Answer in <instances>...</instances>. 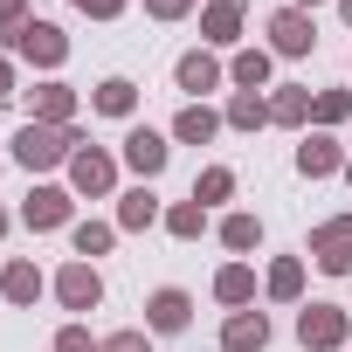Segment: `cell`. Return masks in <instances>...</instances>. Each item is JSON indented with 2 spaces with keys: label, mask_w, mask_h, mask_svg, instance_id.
<instances>
[{
  "label": "cell",
  "mask_w": 352,
  "mask_h": 352,
  "mask_svg": "<svg viewBox=\"0 0 352 352\" xmlns=\"http://www.w3.org/2000/svg\"><path fill=\"white\" fill-rule=\"evenodd\" d=\"M83 145V131L69 124V131H56V124H21L14 131V159L28 166V173H49V166H69V152Z\"/></svg>",
  "instance_id": "1"
},
{
  "label": "cell",
  "mask_w": 352,
  "mask_h": 352,
  "mask_svg": "<svg viewBox=\"0 0 352 352\" xmlns=\"http://www.w3.org/2000/svg\"><path fill=\"white\" fill-rule=\"evenodd\" d=\"M0 49H14V56L35 63V69H63V63H69V35H63L56 21H21L14 35H0Z\"/></svg>",
  "instance_id": "2"
},
{
  "label": "cell",
  "mask_w": 352,
  "mask_h": 352,
  "mask_svg": "<svg viewBox=\"0 0 352 352\" xmlns=\"http://www.w3.org/2000/svg\"><path fill=\"white\" fill-rule=\"evenodd\" d=\"M69 194H83V201H111L118 194V159L104 145H76L69 152Z\"/></svg>",
  "instance_id": "3"
},
{
  "label": "cell",
  "mask_w": 352,
  "mask_h": 352,
  "mask_svg": "<svg viewBox=\"0 0 352 352\" xmlns=\"http://www.w3.org/2000/svg\"><path fill=\"white\" fill-rule=\"evenodd\" d=\"M352 338V311H338V304H304L297 311V345L304 352H338Z\"/></svg>",
  "instance_id": "4"
},
{
  "label": "cell",
  "mask_w": 352,
  "mask_h": 352,
  "mask_svg": "<svg viewBox=\"0 0 352 352\" xmlns=\"http://www.w3.org/2000/svg\"><path fill=\"white\" fill-rule=\"evenodd\" d=\"M311 263L324 276H345L352 270V214H331V221L311 228Z\"/></svg>",
  "instance_id": "5"
},
{
  "label": "cell",
  "mask_w": 352,
  "mask_h": 352,
  "mask_svg": "<svg viewBox=\"0 0 352 352\" xmlns=\"http://www.w3.org/2000/svg\"><path fill=\"white\" fill-rule=\"evenodd\" d=\"M56 297H63V311H97V304H104V276H97V263L69 256V263L56 270Z\"/></svg>",
  "instance_id": "6"
},
{
  "label": "cell",
  "mask_w": 352,
  "mask_h": 352,
  "mask_svg": "<svg viewBox=\"0 0 352 352\" xmlns=\"http://www.w3.org/2000/svg\"><path fill=\"white\" fill-rule=\"evenodd\" d=\"M69 214H76V194H69V187H35V194L21 201V228H35V235L69 228Z\"/></svg>",
  "instance_id": "7"
},
{
  "label": "cell",
  "mask_w": 352,
  "mask_h": 352,
  "mask_svg": "<svg viewBox=\"0 0 352 352\" xmlns=\"http://www.w3.org/2000/svg\"><path fill=\"white\" fill-rule=\"evenodd\" d=\"M166 159H173L166 131H152V124H131V131H124V166L138 173V180H159V173H166Z\"/></svg>",
  "instance_id": "8"
},
{
  "label": "cell",
  "mask_w": 352,
  "mask_h": 352,
  "mask_svg": "<svg viewBox=\"0 0 352 352\" xmlns=\"http://www.w3.org/2000/svg\"><path fill=\"white\" fill-rule=\"evenodd\" d=\"M318 49V28L304 8H276L270 14V56H311Z\"/></svg>",
  "instance_id": "9"
},
{
  "label": "cell",
  "mask_w": 352,
  "mask_h": 352,
  "mask_svg": "<svg viewBox=\"0 0 352 352\" xmlns=\"http://www.w3.org/2000/svg\"><path fill=\"white\" fill-rule=\"evenodd\" d=\"M28 124H56V131H69V124H76V90L56 83V76L35 83V90H28Z\"/></svg>",
  "instance_id": "10"
},
{
  "label": "cell",
  "mask_w": 352,
  "mask_h": 352,
  "mask_svg": "<svg viewBox=\"0 0 352 352\" xmlns=\"http://www.w3.org/2000/svg\"><path fill=\"white\" fill-rule=\"evenodd\" d=\"M297 173H304V180H324V173H345V145H338L331 131H304V145H297Z\"/></svg>",
  "instance_id": "11"
},
{
  "label": "cell",
  "mask_w": 352,
  "mask_h": 352,
  "mask_svg": "<svg viewBox=\"0 0 352 352\" xmlns=\"http://www.w3.org/2000/svg\"><path fill=\"white\" fill-rule=\"evenodd\" d=\"M187 318H194V297L187 290H152L145 297V331H187Z\"/></svg>",
  "instance_id": "12"
},
{
  "label": "cell",
  "mask_w": 352,
  "mask_h": 352,
  "mask_svg": "<svg viewBox=\"0 0 352 352\" xmlns=\"http://www.w3.org/2000/svg\"><path fill=\"white\" fill-rule=\"evenodd\" d=\"M173 83H180V90H187V97L201 104L208 90H221V63H214L208 49H187L180 63H173Z\"/></svg>",
  "instance_id": "13"
},
{
  "label": "cell",
  "mask_w": 352,
  "mask_h": 352,
  "mask_svg": "<svg viewBox=\"0 0 352 352\" xmlns=\"http://www.w3.org/2000/svg\"><path fill=\"white\" fill-rule=\"evenodd\" d=\"M152 221H166V214H159V194H152V180L124 187V194H118V235H138V228H152Z\"/></svg>",
  "instance_id": "14"
},
{
  "label": "cell",
  "mask_w": 352,
  "mask_h": 352,
  "mask_svg": "<svg viewBox=\"0 0 352 352\" xmlns=\"http://www.w3.org/2000/svg\"><path fill=\"white\" fill-rule=\"evenodd\" d=\"M42 290H49V276H42V270H35V263H28V256H14V263H8V270H0V297H8V304H14V311H28V304H35V297H42Z\"/></svg>",
  "instance_id": "15"
},
{
  "label": "cell",
  "mask_w": 352,
  "mask_h": 352,
  "mask_svg": "<svg viewBox=\"0 0 352 352\" xmlns=\"http://www.w3.org/2000/svg\"><path fill=\"white\" fill-rule=\"evenodd\" d=\"M201 35L214 49H235L242 42V0H208V8H201Z\"/></svg>",
  "instance_id": "16"
},
{
  "label": "cell",
  "mask_w": 352,
  "mask_h": 352,
  "mask_svg": "<svg viewBox=\"0 0 352 352\" xmlns=\"http://www.w3.org/2000/svg\"><path fill=\"white\" fill-rule=\"evenodd\" d=\"M221 345H228V352H263V345H270V318H263V311H228Z\"/></svg>",
  "instance_id": "17"
},
{
  "label": "cell",
  "mask_w": 352,
  "mask_h": 352,
  "mask_svg": "<svg viewBox=\"0 0 352 352\" xmlns=\"http://www.w3.org/2000/svg\"><path fill=\"white\" fill-rule=\"evenodd\" d=\"M221 124H235V131H263V124H270V97H263V90H228Z\"/></svg>",
  "instance_id": "18"
},
{
  "label": "cell",
  "mask_w": 352,
  "mask_h": 352,
  "mask_svg": "<svg viewBox=\"0 0 352 352\" xmlns=\"http://www.w3.org/2000/svg\"><path fill=\"white\" fill-rule=\"evenodd\" d=\"M270 124L304 131V124H311V90H304V83H276V97H270Z\"/></svg>",
  "instance_id": "19"
},
{
  "label": "cell",
  "mask_w": 352,
  "mask_h": 352,
  "mask_svg": "<svg viewBox=\"0 0 352 352\" xmlns=\"http://www.w3.org/2000/svg\"><path fill=\"white\" fill-rule=\"evenodd\" d=\"M214 131H221V111L214 104H187L180 118H173V138H180V145H208Z\"/></svg>",
  "instance_id": "20"
},
{
  "label": "cell",
  "mask_w": 352,
  "mask_h": 352,
  "mask_svg": "<svg viewBox=\"0 0 352 352\" xmlns=\"http://www.w3.org/2000/svg\"><path fill=\"white\" fill-rule=\"evenodd\" d=\"M270 69H276L270 49H242V56L228 63V83H235V90H270Z\"/></svg>",
  "instance_id": "21"
},
{
  "label": "cell",
  "mask_w": 352,
  "mask_h": 352,
  "mask_svg": "<svg viewBox=\"0 0 352 352\" xmlns=\"http://www.w3.org/2000/svg\"><path fill=\"white\" fill-rule=\"evenodd\" d=\"M90 104H97L104 118H131V111H138V83H131V76H104V83L90 90Z\"/></svg>",
  "instance_id": "22"
},
{
  "label": "cell",
  "mask_w": 352,
  "mask_h": 352,
  "mask_svg": "<svg viewBox=\"0 0 352 352\" xmlns=\"http://www.w3.org/2000/svg\"><path fill=\"white\" fill-rule=\"evenodd\" d=\"M69 242H76V256H83V263H97V256H111V249H118V221H76V228H69Z\"/></svg>",
  "instance_id": "23"
},
{
  "label": "cell",
  "mask_w": 352,
  "mask_h": 352,
  "mask_svg": "<svg viewBox=\"0 0 352 352\" xmlns=\"http://www.w3.org/2000/svg\"><path fill=\"white\" fill-rule=\"evenodd\" d=\"M214 297L235 304V311H249V304H256V270H249V263H228V270L214 276Z\"/></svg>",
  "instance_id": "24"
},
{
  "label": "cell",
  "mask_w": 352,
  "mask_h": 352,
  "mask_svg": "<svg viewBox=\"0 0 352 352\" xmlns=\"http://www.w3.org/2000/svg\"><path fill=\"white\" fill-rule=\"evenodd\" d=\"M263 290H270L276 304H297V297H304V256H276V263H270V283H263Z\"/></svg>",
  "instance_id": "25"
},
{
  "label": "cell",
  "mask_w": 352,
  "mask_h": 352,
  "mask_svg": "<svg viewBox=\"0 0 352 352\" xmlns=\"http://www.w3.org/2000/svg\"><path fill=\"white\" fill-rule=\"evenodd\" d=\"M166 235H180V242H194V235H208V208L187 194V201H173L166 208Z\"/></svg>",
  "instance_id": "26"
},
{
  "label": "cell",
  "mask_w": 352,
  "mask_h": 352,
  "mask_svg": "<svg viewBox=\"0 0 352 352\" xmlns=\"http://www.w3.org/2000/svg\"><path fill=\"white\" fill-rule=\"evenodd\" d=\"M256 242H263V221H256V214H228V221H221V249H235V256H249Z\"/></svg>",
  "instance_id": "27"
},
{
  "label": "cell",
  "mask_w": 352,
  "mask_h": 352,
  "mask_svg": "<svg viewBox=\"0 0 352 352\" xmlns=\"http://www.w3.org/2000/svg\"><path fill=\"white\" fill-rule=\"evenodd\" d=\"M228 194H235V173H228V166H208L201 180H194V201H201V208H214V201H228Z\"/></svg>",
  "instance_id": "28"
},
{
  "label": "cell",
  "mask_w": 352,
  "mask_h": 352,
  "mask_svg": "<svg viewBox=\"0 0 352 352\" xmlns=\"http://www.w3.org/2000/svg\"><path fill=\"white\" fill-rule=\"evenodd\" d=\"M311 118H318V124H345V118H352V90H318V97H311Z\"/></svg>",
  "instance_id": "29"
},
{
  "label": "cell",
  "mask_w": 352,
  "mask_h": 352,
  "mask_svg": "<svg viewBox=\"0 0 352 352\" xmlns=\"http://www.w3.org/2000/svg\"><path fill=\"white\" fill-rule=\"evenodd\" d=\"M104 338H90V324H63L56 331V352H97Z\"/></svg>",
  "instance_id": "30"
},
{
  "label": "cell",
  "mask_w": 352,
  "mask_h": 352,
  "mask_svg": "<svg viewBox=\"0 0 352 352\" xmlns=\"http://www.w3.org/2000/svg\"><path fill=\"white\" fill-rule=\"evenodd\" d=\"M97 352H152V331H111Z\"/></svg>",
  "instance_id": "31"
},
{
  "label": "cell",
  "mask_w": 352,
  "mask_h": 352,
  "mask_svg": "<svg viewBox=\"0 0 352 352\" xmlns=\"http://www.w3.org/2000/svg\"><path fill=\"white\" fill-rule=\"evenodd\" d=\"M145 14L152 21H180V14H194V0H145Z\"/></svg>",
  "instance_id": "32"
},
{
  "label": "cell",
  "mask_w": 352,
  "mask_h": 352,
  "mask_svg": "<svg viewBox=\"0 0 352 352\" xmlns=\"http://www.w3.org/2000/svg\"><path fill=\"white\" fill-rule=\"evenodd\" d=\"M69 8H83L90 21H118V14H124V0H69Z\"/></svg>",
  "instance_id": "33"
},
{
  "label": "cell",
  "mask_w": 352,
  "mask_h": 352,
  "mask_svg": "<svg viewBox=\"0 0 352 352\" xmlns=\"http://www.w3.org/2000/svg\"><path fill=\"white\" fill-rule=\"evenodd\" d=\"M28 21V0H0V35H14Z\"/></svg>",
  "instance_id": "34"
},
{
  "label": "cell",
  "mask_w": 352,
  "mask_h": 352,
  "mask_svg": "<svg viewBox=\"0 0 352 352\" xmlns=\"http://www.w3.org/2000/svg\"><path fill=\"white\" fill-rule=\"evenodd\" d=\"M0 97H14V63L0 56Z\"/></svg>",
  "instance_id": "35"
},
{
  "label": "cell",
  "mask_w": 352,
  "mask_h": 352,
  "mask_svg": "<svg viewBox=\"0 0 352 352\" xmlns=\"http://www.w3.org/2000/svg\"><path fill=\"white\" fill-rule=\"evenodd\" d=\"M8 228H14V214H8V208H0V235H8Z\"/></svg>",
  "instance_id": "36"
},
{
  "label": "cell",
  "mask_w": 352,
  "mask_h": 352,
  "mask_svg": "<svg viewBox=\"0 0 352 352\" xmlns=\"http://www.w3.org/2000/svg\"><path fill=\"white\" fill-rule=\"evenodd\" d=\"M338 14H345V28H352V0H338Z\"/></svg>",
  "instance_id": "37"
},
{
  "label": "cell",
  "mask_w": 352,
  "mask_h": 352,
  "mask_svg": "<svg viewBox=\"0 0 352 352\" xmlns=\"http://www.w3.org/2000/svg\"><path fill=\"white\" fill-rule=\"evenodd\" d=\"M290 8H304V14H311V8H318V0H290Z\"/></svg>",
  "instance_id": "38"
},
{
  "label": "cell",
  "mask_w": 352,
  "mask_h": 352,
  "mask_svg": "<svg viewBox=\"0 0 352 352\" xmlns=\"http://www.w3.org/2000/svg\"><path fill=\"white\" fill-rule=\"evenodd\" d=\"M345 187H352V159H345Z\"/></svg>",
  "instance_id": "39"
}]
</instances>
